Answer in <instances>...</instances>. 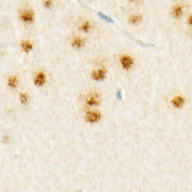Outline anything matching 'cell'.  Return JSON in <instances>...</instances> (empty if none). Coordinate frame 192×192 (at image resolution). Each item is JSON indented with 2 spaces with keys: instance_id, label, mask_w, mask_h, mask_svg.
<instances>
[{
  "instance_id": "6da1fadb",
  "label": "cell",
  "mask_w": 192,
  "mask_h": 192,
  "mask_svg": "<svg viewBox=\"0 0 192 192\" xmlns=\"http://www.w3.org/2000/svg\"><path fill=\"white\" fill-rule=\"evenodd\" d=\"M101 118V114L99 112L89 111L87 112L85 115V120L90 123L98 122Z\"/></svg>"
},
{
  "instance_id": "7a4b0ae2",
  "label": "cell",
  "mask_w": 192,
  "mask_h": 192,
  "mask_svg": "<svg viewBox=\"0 0 192 192\" xmlns=\"http://www.w3.org/2000/svg\"><path fill=\"white\" fill-rule=\"evenodd\" d=\"M100 97L98 94L92 93L90 94V95L88 96L87 102L90 106H97L100 104Z\"/></svg>"
},
{
  "instance_id": "3957f363",
  "label": "cell",
  "mask_w": 192,
  "mask_h": 192,
  "mask_svg": "<svg viewBox=\"0 0 192 192\" xmlns=\"http://www.w3.org/2000/svg\"><path fill=\"white\" fill-rule=\"evenodd\" d=\"M106 70L104 69H100L98 70H94L92 72V77L96 81L103 80L106 77Z\"/></svg>"
},
{
  "instance_id": "277c9868",
  "label": "cell",
  "mask_w": 192,
  "mask_h": 192,
  "mask_svg": "<svg viewBox=\"0 0 192 192\" xmlns=\"http://www.w3.org/2000/svg\"><path fill=\"white\" fill-rule=\"evenodd\" d=\"M121 63L125 69H129L133 63V59L131 57L124 56L121 58Z\"/></svg>"
},
{
  "instance_id": "5b68a950",
  "label": "cell",
  "mask_w": 192,
  "mask_h": 192,
  "mask_svg": "<svg viewBox=\"0 0 192 192\" xmlns=\"http://www.w3.org/2000/svg\"><path fill=\"white\" fill-rule=\"evenodd\" d=\"M46 76L44 73L40 72L37 75L34 79V84L37 86H42L45 83Z\"/></svg>"
},
{
  "instance_id": "8992f818",
  "label": "cell",
  "mask_w": 192,
  "mask_h": 192,
  "mask_svg": "<svg viewBox=\"0 0 192 192\" xmlns=\"http://www.w3.org/2000/svg\"><path fill=\"white\" fill-rule=\"evenodd\" d=\"M184 103V99L181 96H176L172 99V104L176 108H180Z\"/></svg>"
},
{
  "instance_id": "52a82bcc",
  "label": "cell",
  "mask_w": 192,
  "mask_h": 192,
  "mask_svg": "<svg viewBox=\"0 0 192 192\" xmlns=\"http://www.w3.org/2000/svg\"><path fill=\"white\" fill-rule=\"evenodd\" d=\"M21 19L25 22H31L33 21V13L31 11L23 12L21 15Z\"/></svg>"
},
{
  "instance_id": "ba28073f",
  "label": "cell",
  "mask_w": 192,
  "mask_h": 192,
  "mask_svg": "<svg viewBox=\"0 0 192 192\" xmlns=\"http://www.w3.org/2000/svg\"><path fill=\"white\" fill-rule=\"evenodd\" d=\"M84 44H85V41H84V40L81 38H78V37L74 38L72 42V46L77 48H82Z\"/></svg>"
},
{
  "instance_id": "9c48e42d",
  "label": "cell",
  "mask_w": 192,
  "mask_h": 192,
  "mask_svg": "<svg viewBox=\"0 0 192 192\" xmlns=\"http://www.w3.org/2000/svg\"><path fill=\"white\" fill-rule=\"evenodd\" d=\"M141 20H142V17L141 15H135L130 17L129 22L130 23L133 24V25H137L141 21Z\"/></svg>"
},
{
  "instance_id": "30bf717a",
  "label": "cell",
  "mask_w": 192,
  "mask_h": 192,
  "mask_svg": "<svg viewBox=\"0 0 192 192\" xmlns=\"http://www.w3.org/2000/svg\"><path fill=\"white\" fill-rule=\"evenodd\" d=\"M21 46L24 50V51L26 52V53L29 52L30 50L32 49V45L31 43H30L28 41H23L21 42Z\"/></svg>"
},
{
  "instance_id": "8fae6325",
  "label": "cell",
  "mask_w": 192,
  "mask_h": 192,
  "mask_svg": "<svg viewBox=\"0 0 192 192\" xmlns=\"http://www.w3.org/2000/svg\"><path fill=\"white\" fill-rule=\"evenodd\" d=\"M98 17H100V18L102 19L104 21L107 22V23H114V21L113 19H112V18H110V17L106 16V15H105L104 14H103V13H98Z\"/></svg>"
},
{
  "instance_id": "7c38bea8",
  "label": "cell",
  "mask_w": 192,
  "mask_h": 192,
  "mask_svg": "<svg viewBox=\"0 0 192 192\" xmlns=\"http://www.w3.org/2000/svg\"><path fill=\"white\" fill-rule=\"evenodd\" d=\"M17 85V77L13 76V77H10L9 79V85L13 88H15V87H16Z\"/></svg>"
},
{
  "instance_id": "4fadbf2b",
  "label": "cell",
  "mask_w": 192,
  "mask_h": 192,
  "mask_svg": "<svg viewBox=\"0 0 192 192\" xmlns=\"http://www.w3.org/2000/svg\"><path fill=\"white\" fill-rule=\"evenodd\" d=\"M174 15L176 17H179L182 14V7L180 6H177L174 9Z\"/></svg>"
},
{
  "instance_id": "5bb4252c",
  "label": "cell",
  "mask_w": 192,
  "mask_h": 192,
  "mask_svg": "<svg viewBox=\"0 0 192 192\" xmlns=\"http://www.w3.org/2000/svg\"><path fill=\"white\" fill-rule=\"evenodd\" d=\"M90 23H89V21H86L85 23L83 24V25L81 26V30H83L84 32H89V28H90Z\"/></svg>"
},
{
  "instance_id": "9a60e30c",
  "label": "cell",
  "mask_w": 192,
  "mask_h": 192,
  "mask_svg": "<svg viewBox=\"0 0 192 192\" xmlns=\"http://www.w3.org/2000/svg\"><path fill=\"white\" fill-rule=\"evenodd\" d=\"M20 99H21V102L23 104H25L27 102V96L26 94H20Z\"/></svg>"
},
{
  "instance_id": "2e32d148",
  "label": "cell",
  "mask_w": 192,
  "mask_h": 192,
  "mask_svg": "<svg viewBox=\"0 0 192 192\" xmlns=\"http://www.w3.org/2000/svg\"><path fill=\"white\" fill-rule=\"evenodd\" d=\"M51 5H52V3H51V1H50V0H47V1H45L44 5H45L46 7L49 8V7H50V6H51Z\"/></svg>"
},
{
  "instance_id": "e0dca14e",
  "label": "cell",
  "mask_w": 192,
  "mask_h": 192,
  "mask_svg": "<svg viewBox=\"0 0 192 192\" xmlns=\"http://www.w3.org/2000/svg\"><path fill=\"white\" fill-rule=\"evenodd\" d=\"M188 23H189V25H191V23H192V16H191V15H190V16H189V17Z\"/></svg>"
},
{
  "instance_id": "ac0fdd59",
  "label": "cell",
  "mask_w": 192,
  "mask_h": 192,
  "mask_svg": "<svg viewBox=\"0 0 192 192\" xmlns=\"http://www.w3.org/2000/svg\"><path fill=\"white\" fill-rule=\"evenodd\" d=\"M129 1H134V0H129Z\"/></svg>"
}]
</instances>
